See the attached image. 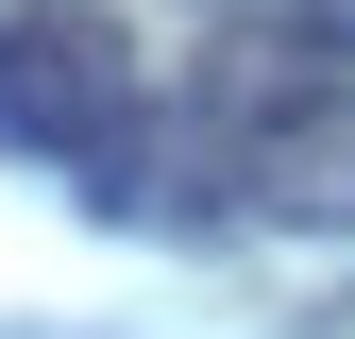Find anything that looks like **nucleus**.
Returning a JSON list of instances; mask_svg holds the SVG:
<instances>
[{
  "mask_svg": "<svg viewBox=\"0 0 355 339\" xmlns=\"http://www.w3.org/2000/svg\"><path fill=\"white\" fill-rule=\"evenodd\" d=\"M136 119V51H119V17H85V0H34V17H0V153H85Z\"/></svg>",
  "mask_w": 355,
  "mask_h": 339,
  "instance_id": "obj_1",
  "label": "nucleus"
},
{
  "mask_svg": "<svg viewBox=\"0 0 355 339\" xmlns=\"http://www.w3.org/2000/svg\"><path fill=\"white\" fill-rule=\"evenodd\" d=\"M322 34H338V51H355V0H322Z\"/></svg>",
  "mask_w": 355,
  "mask_h": 339,
  "instance_id": "obj_3",
  "label": "nucleus"
},
{
  "mask_svg": "<svg viewBox=\"0 0 355 339\" xmlns=\"http://www.w3.org/2000/svg\"><path fill=\"white\" fill-rule=\"evenodd\" d=\"M237 187L271 204V221H322V238H355V85H304V102H271V119H237Z\"/></svg>",
  "mask_w": 355,
  "mask_h": 339,
  "instance_id": "obj_2",
  "label": "nucleus"
}]
</instances>
